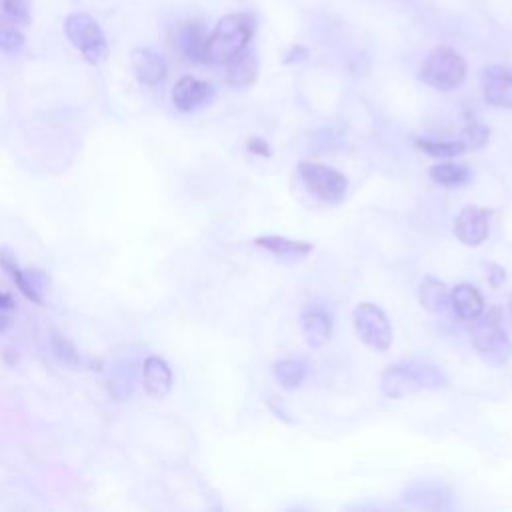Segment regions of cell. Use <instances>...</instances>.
Wrapping results in <instances>:
<instances>
[{
    "label": "cell",
    "instance_id": "1",
    "mask_svg": "<svg viewBox=\"0 0 512 512\" xmlns=\"http://www.w3.org/2000/svg\"><path fill=\"white\" fill-rule=\"evenodd\" d=\"M256 22L254 16L248 12H234L226 14L218 20L216 28L208 34L206 40V62L210 64H224L238 52H242L252 34Z\"/></svg>",
    "mask_w": 512,
    "mask_h": 512
},
{
    "label": "cell",
    "instance_id": "2",
    "mask_svg": "<svg viewBox=\"0 0 512 512\" xmlns=\"http://www.w3.org/2000/svg\"><path fill=\"white\" fill-rule=\"evenodd\" d=\"M442 386H446L442 372L436 366L418 360L390 364L380 378V388L388 398H404L422 388Z\"/></svg>",
    "mask_w": 512,
    "mask_h": 512
},
{
    "label": "cell",
    "instance_id": "3",
    "mask_svg": "<svg viewBox=\"0 0 512 512\" xmlns=\"http://www.w3.org/2000/svg\"><path fill=\"white\" fill-rule=\"evenodd\" d=\"M472 344L480 358L492 366H502L512 356V342L502 326V314L498 308L482 314L476 320Z\"/></svg>",
    "mask_w": 512,
    "mask_h": 512
},
{
    "label": "cell",
    "instance_id": "4",
    "mask_svg": "<svg viewBox=\"0 0 512 512\" xmlns=\"http://www.w3.org/2000/svg\"><path fill=\"white\" fill-rule=\"evenodd\" d=\"M466 78V62L464 58L448 48H434L420 66V80L436 90H454L462 86Z\"/></svg>",
    "mask_w": 512,
    "mask_h": 512
},
{
    "label": "cell",
    "instance_id": "5",
    "mask_svg": "<svg viewBox=\"0 0 512 512\" xmlns=\"http://www.w3.org/2000/svg\"><path fill=\"white\" fill-rule=\"evenodd\" d=\"M64 32L70 44L84 56L88 64H100L108 54L106 36L100 24L86 12H72L64 20Z\"/></svg>",
    "mask_w": 512,
    "mask_h": 512
},
{
    "label": "cell",
    "instance_id": "6",
    "mask_svg": "<svg viewBox=\"0 0 512 512\" xmlns=\"http://www.w3.org/2000/svg\"><path fill=\"white\" fill-rule=\"evenodd\" d=\"M298 174H300V180L306 184V188L322 202L338 204L344 200L348 192L346 176L330 166L316 164V162H300Z\"/></svg>",
    "mask_w": 512,
    "mask_h": 512
},
{
    "label": "cell",
    "instance_id": "7",
    "mask_svg": "<svg viewBox=\"0 0 512 512\" xmlns=\"http://www.w3.org/2000/svg\"><path fill=\"white\" fill-rule=\"evenodd\" d=\"M354 328L360 336V340L370 346L376 352H386L392 344V328L386 312L372 304V302H360L354 308L352 314Z\"/></svg>",
    "mask_w": 512,
    "mask_h": 512
},
{
    "label": "cell",
    "instance_id": "8",
    "mask_svg": "<svg viewBox=\"0 0 512 512\" xmlns=\"http://www.w3.org/2000/svg\"><path fill=\"white\" fill-rule=\"evenodd\" d=\"M490 230L488 212L480 206H464L454 218V234L466 246H480Z\"/></svg>",
    "mask_w": 512,
    "mask_h": 512
},
{
    "label": "cell",
    "instance_id": "9",
    "mask_svg": "<svg viewBox=\"0 0 512 512\" xmlns=\"http://www.w3.org/2000/svg\"><path fill=\"white\" fill-rule=\"evenodd\" d=\"M214 98V88L196 78V76H182L172 88V102L180 112H192L196 108L206 106Z\"/></svg>",
    "mask_w": 512,
    "mask_h": 512
},
{
    "label": "cell",
    "instance_id": "10",
    "mask_svg": "<svg viewBox=\"0 0 512 512\" xmlns=\"http://www.w3.org/2000/svg\"><path fill=\"white\" fill-rule=\"evenodd\" d=\"M482 92L490 106L512 110V72L504 66L484 68Z\"/></svg>",
    "mask_w": 512,
    "mask_h": 512
},
{
    "label": "cell",
    "instance_id": "11",
    "mask_svg": "<svg viewBox=\"0 0 512 512\" xmlns=\"http://www.w3.org/2000/svg\"><path fill=\"white\" fill-rule=\"evenodd\" d=\"M130 66L138 82H142L144 86H158L168 74V64L164 56L144 46H136L130 52Z\"/></svg>",
    "mask_w": 512,
    "mask_h": 512
},
{
    "label": "cell",
    "instance_id": "12",
    "mask_svg": "<svg viewBox=\"0 0 512 512\" xmlns=\"http://www.w3.org/2000/svg\"><path fill=\"white\" fill-rule=\"evenodd\" d=\"M0 262H2V266L8 270V274L12 276V280L18 284V288H20V292L28 298V300H32V302H36V304H44V292H46V288H48V278H46V274L42 272V270H24V268H18V264H16V260L10 256V254H4L2 252V256H0Z\"/></svg>",
    "mask_w": 512,
    "mask_h": 512
},
{
    "label": "cell",
    "instance_id": "13",
    "mask_svg": "<svg viewBox=\"0 0 512 512\" xmlns=\"http://www.w3.org/2000/svg\"><path fill=\"white\" fill-rule=\"evenodd\" d=\"M300 328L306 344L310 348H320L332 334V316L324 308L310 304L300 314Z\"/></svg>",
    "mask_w": 512,
    "mask_h": 512
},
{
    "label": "cell",
    "instance_id": "14",
    "mask_svg": "<svg viewBox=\"0 0 512 512\" xmlns=\"http://www.w3.org/2000/svg\"><path fill=\"white\" fill-rule=\"evenodd\" d=\"M222 66H224V78L232 88H248L256 82L258 60L254 50H250L248 46L236 56H232L228 62H224Z\"/></svg>",
    "mask_w": 512,
    "mask_h": 512
},
{
    "label": "cell",
    "instance_id": "15",
    "mask_svg": "<svg viewBox=\"0 0 512 512\" xmlns=\"http://www.w3.org/2000/svg\"><path fill=\"white\" fill-rule=\"evenodd\" d=\"M450 306L462 320H478L484 314V298L470 282H460L450 290Z\"/></svg>",
    "mask_w": 512,
    "mask_h": 512
},
{
    "label": "cell",
    "instance_id": "16",
    "mask_svg": "<svg viewBox=\"0 0 512 512\" xmlns=\"http://www.w3.org/2000/svg\"><path fill=\"white\" fill-rule=\"evenodd\" d=\"M206 40L208 34L202 24L188 22L176 32V48L188 62H206Z\"/></svg>",
    "mask_w": 512,
    "mask_h": 512
},
{
    "label": "cell",
    "instance_id": "17",
    "mask_svg": "<svg viewBox=\"0 0 512 512\" xmlns=\"http://www.w3.org/2000/svg\"><path fill=\"white\" fill-rule=\"evenodd\" d=\"M142 382L152 398H164L172 388V370L160 356H148L142 368Z\"/></svg>",
    "mask_w": 512,
    "mask_h": 512
},
{
    "label": "cell",
    "instance_id": "18",
    "mask_svg": "<svg viewBox=\"0 0 512 512\" xmlns=\"http://www.w3.org/2000/svg\"><path fill=\"white\" fill-rule=\"evenodd\" d=\"M418 298L422 308H426L428 312H444L450 304V288L442 280L434 276H426L420 282Z\"/></svg>",
    "mask_w": 512,
    "mask_h": 512
},
{
    "label": "cell",
    "instance_id": "19",
    "mask_svg": "<svg viewBox=\"0 0 512 512\" xmlns=\"http://www.w3.org/2000/svg\"><path fill=\"white\" fill-rule=\"evenodd\" d=\"M256 246L272 252L274 256H296L302 258L312 252V244L304 240H292L286 236H258L254 240Z\"/></svg>",
    "mask_w": 512,
    "mask_h": 512
},
{
    "label": "cell",
    "instance_id": "20",
    "mask_svg": "<svg viewBox=\"0 0 512 512\" xmlns=\"http://www.w3.org/2000/svg\"><path fill=\"white\" fill-rule=\"evenodd\" d=\"M430 178L442 186H460L470 180V170L454 162H438L428 170Z\"/></svg>",
    "mask_w": 512,
    "mask_h": 512
},
{
    "label": "cell",
    "instance_id": "21",
    "mask_svg": "<svg viewBox=\"0 0 512 512\" xmlns=\"http://www.w3.org/2000/svg\"><path fill=\"white\" fill-rule=\"evenodd\" d=\"M274 378L280 382L282 388L292 390L296 386L302 384L304 376H306V364L302 360H292V358H284L280 362L274 364L272 368Z\"/></svg>",
    "mask_w": 512,
    "mask_h": 512
},
{
    "label": "cell",
    "instance_id": "22",
    "mask_svg": "<svg viewBox=\"0 0 512 512\" xmlns=\"http://www.w3.org/2000/svg\"><path fill=\"white\" fill-rule=\"evenodd\" d=\"M416 146L420 150H424L426 154L434 156V158H456L460 156L462 152H466V144L460 140V142H454V140H430V138H418L416 140Z\"/></svg>",
    "mask_w": 512,
    "mask_h": 512
},
{
    "label": "cell",
    "instance_id": "23",
    "mask_svg": "<svg viewBox=\"0 0 512 512\" xmlns=\"http://www.w3.org/2000/svg\"><path fill=\"white\" fill-rule=\"evenodd\" d=\"M14 20L0 16V50L6 54H16L24 46V34Z\"/></svg>",
    "mask_w": 512,
    "mask_h": 512
},
{
    "label": "cell",
    "instance_id": "24",
    "mask_svg": "<svg viewBox=\"0 0 512 512\" xmlns=\"http://www.w3.org/2000/svg\"><path fill=\"white\" fill-rule=\"evenodd\" d=\"M0 8L4 16L14 20L20 26L30 24V2L28 0H0Z\"/></svg>",
    "mask_w": 512,
    "mask_h": 512
},
{
    "label": "cell",
    "instance_id": "25",
    "mask_svg": "<svg viewBox=\"0 0 512 512\" xmlns=\"http://www.w3.org/2000/svg\"><path fill=\"white\" fill-rule=\"evenodd\" d=\"M490 138V130L478 122V120H472L466 124V130H464V144L466 148H482Z\"/></svg>",
    "mask_w": 512,
    "mask_h": 512
},
{
    "label": "cell",
    "instance_id": "26",
    "mask_svg": "<svg viewBox=\"0 0 512 512\" xmlns=\"http://www.w3.org/2000/svg\"><path fill=\"white\" fill-rule=\"evenodd\" d=\"M54 352L60 356V360L62 362H66V364H76L78 362V354L74 352V348L70 346V342L66 340V338H62V336H54Z\"/></svg>",
    "mask_w": 512,
    "mask_h": 512
},
{
    "label": "cell",
    "instance_id": "27",
    "mask_svg": "<svg viewBox=\"0 0 512 512\" xmlns=\"http://www.w3.org/2000/svg\"><path fill=\"white\" fill-rule=\"evenodd\" d=\"M14 310H16L14 300L8 294L0 292V332H4L12 324Z\"/></svg>",
    "mask_w": 512,
    "mask_h": 512
},
{
    "label": "cell",
    "instance_id": "28",
    "mask_svg": "<svg viewBox=\"0 0 512 512\" xmlns=\"http://www.w3.org/2000/svg\"><path fill=\"white\" fill-rule=\"evenodd\" d=\"M486 276H488V282L494 286V288H498L504 280H506V270L502 268V266H498V264H492V262H488L486 264Z\"/></svg>",
    "mask_w": 512,
    "mask_h": 512
},
{
    "label": "cell",
    "instance_id": "29",
    "mask_svg": "<svg viewBox=\"0 0 512 512\" xmlns=\"http://www.w3.org/2000/svg\"><path fill=\"white\" fill-rule=\"evenodd\" d=\"M246 148H248V152H252L256 156H264V158H268L272 154L270 146H268V142L264 138H250Z\"/></svg>",
    "mask_w": 512,
    "mask_h": 512
},
{
    "label": "cell",
    "instance_id": "30",
    "mask_svg": "<svg viewBox=\"0 0 512 512\" xmlns=\"http://www.w3.org/2000/svg\"><path fill=\"white\" fill-rule=\"evenodd\" d=\"M268 406H270V410H272V412H274L278 418H282V420H286V422H292V420L288 418L290 414H288V410L282 406V402H280V406H276L274 398H270V400H268Z\"/></svg>",
    "mask_w": 512,
    "mask_h": 512
},
{
    "label": "cell",
    "instance_id": "31",
    "mask_svg": "<svg viewBox=\"0 0 512 512\" xmlns=\"http://www.w3.org/2000/svg\"><path fill=\"white\" fill-rule=\"evenodd\" d=\"M510 304H512V302H510Z\"/></svg>",
    "mask_w": 512,
    "mask_h": 512
}]
</instances>
